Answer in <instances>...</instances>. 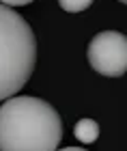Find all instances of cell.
Masks as SVG:
<instances>
[{
	"mask_svg": "<svg viewBox=\"0 0 127 151\" xmlns=\"http://www.w3.org/2000/svg\"><path fill=\"white\" fill-rule=\"evenodd\" d=\"M63 121L48 101L15 95L0 106V151H56Z\"/></svg>",
	"mask_w": 127,
	"mask_h": 151,
	"instance_id": "cell-1",
	"label": "cell"
},
{
	"mask_svg": "<svg viewBox=\"0 0 127 151\" xmlns=\"http://www.w3.org/2000/svg\"><path fill=\"white\" fill-rule=\"evenodd\" d=\"M37 65V39L30 24L0 4V101L11 99L30 80Z\"/></svg>",
	"mask_w": 127,
	"mask_h": 151,
	"instance_id": "cell-2",
	"label": "cell"
},
{
	"mask_svg": "<svg viewBox=\"0 0 127 151\" xmlns=\"http://www.w3.org/2000/svg\"><path fill=\"white\" fill-rule=\"evenodd\" d=\"M86 56L97 73L118 78L127 71V39L123 32L116 30L97 32L88 43Z\"/></svg>",
	"mask_w": 127,
	"mask_h": 151,
	"instance_id": "cell-3",
	"label": "cell"
},
{
	"mask_svg": "<svg viewBox=\"0 0 127 151\" xmlns=\"http://www.w3.org/2000/svg\"><path fill=\"white\" fill-rule=\"evenodd\" d=\"M73 134H76V138L80 142L91 145V142H95L99 138V123L95 119H80L76 123V127H73Z\"/></svg>",
	"mask_w": 127,
	"mask_h": 151,
	"instance_id": "cell-4",
	"label": "cell"
},
{
	"mask_svg": "<svg viewBox=\"0 0 127 151\" xmlns=\"http://www.w3.org/2000/svg\"><path fill=\"white\" fill-rule=\"evenodd\" d=\"M58 4H61V9L69 11V13H80V11L88 9L93 4V0H58Z\"/></svg>",
	"mask_w": 127,
	"mask_h": 151,
	"instance_id": "cell-5",
	"label": "cell"
},
{
	"mask_svg": "<svg viewBox=\"0 0 127 151\" xmlns=\"http://www.w3.org/2000/svg\"><path fill=\"white\" fill-rule=\"evenodd\" d=\"M30 2H32V0H0V4L9 6V9H11V6H24V4H30Z\"/></svg>",
	"mask_w": 127,
	"mask_h": 151,
	"instance_id": "cell-6",
	"label": "cell"
},
{
	"mask_svg": "<svg viewBox=\"0 0 127 151\" xmlns=\"http://www.w3.org/2000/svg\"><path fill=\"white\" fill-rule=\"evenodd\" d=\"M56 151H86L82 147H65V149H56Z\"/></svg>",
	"mask_w": 127,
	"mask_h": 151,
	"instance_id": "cell-7",
	"label": "cell"
},
{
	"mask_svg": "<svg viewBox=\"0 0 127 151\" xmlns=\"http://www.w3.org/2000/svg\"><path fill=\"white\" fill-rule=\"evenodd\" d=\"M118 2H123V4H125V2H127V0H118Z\"/></svg>",
	"mask_w": 127,
	"mask_h": 151,
	"instance_id": "cell-8",
	"label": "cell"
}]
</instances>
